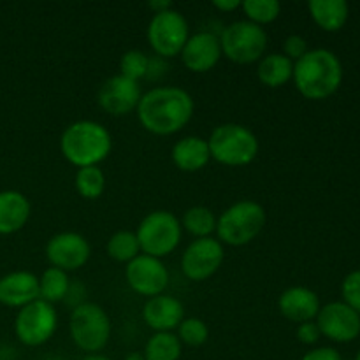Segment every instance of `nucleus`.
Returning a JSON list of instances; mask_svg holds the SVG:
<instances>
[{
  "mask_svg": "<svg viewBox=\"0 0 360 360\" xmlns=\"http://www.w3.org/2000/svg\"><path fill=\"white\" fill-rule=\"evenodd\" d=\"M297 340L301 341L302 345H315L319 343V340L322 338V334H320V329L319 326L315 323V320L313 322H304V323H299L297 327Z\"/></svg>",
  "mask_w": 360,
  "mask_h": 360,
  "instance_id": "34",
  "label": "nucleus"
},
{
  "mask_svg": "<svg viewBox=\"0 0 360 360\" xmlns=\"http://www.w3.org/2000/svg\"><path fill=\"white\" fill-rule=\"evenodd\" d=\"M185 319V306L172 295H155L143 308V320L155 333H172Z\"/></svg>",
  "mask_w": 360,
  "mask_h": 360,
  "instance_id": "17",
  "label": "nucleus"
},
{
  "mask_svg": "<svg viewBox=\"0 0 360 360\" xmlns=\"http://www.w3.org/2000/svg\"><path fill=\"white\" fill-rule=\"evenodd\" d=\"M315 323L320 334L334 343H352L360 336V315L343 301L322 306Z\"/></svg>",
  "mask_w": 360,
  "mask_h": 360,
  "instance_id": "12",
  "label": "nucleus"
},
{
  "mask_svg": "<svg viewBox=\"0 0 360 360\" xmlns=\"http://www.w3.org/2000/svg\"><path fill=\"white\" fill-rule=\"evenodd\" d=\"M39 299V278L30 271H14L0 278V304L21 309Z\"/></svg>",
  "mask_w": 360,
  "mask_h": 360,
  "instance_id": "19",
  "label": "nucleus"
},
{
  "mask_svg": "<svg viewBox=\"0 0 360 360\" xmlns=\"http://www.w3.org/2000/svg\"><path fill=\"white\" fill-rule=\"evenodd\" d=\"M181 62L190 72L204 74L214 69L221 58V46L213 32H197L190 35L185 48L179 53Z\"/></svg>",
  "mask_w": 360,
  "mask_h": 360,
  "instance_id": "16",
  "label": "nucleus"
},
{
  "mask_svg": "<svg viewBox=\"0 0 360 360\" xmlns=\"http://www.w3.org/2000/svg\"><path fill=\"white\" fill-rule=\"evenodd\" d=\"M308 11L316 27L323 32H340L350 16V6L345 0H311Z\"/></svg>",
  "mask_w": 360,
  "mask_h": 360,
  "instance_id": "22",
  "label": "nucleus"
},
{
  "mask_svg": "<svg viewBox=\"0 0 360 360\" xmlns=\"http://www.w3.org/2000/svg\"><path fill=\"white\" fill-rule=\"evenodd\" d=\"M266 210L255 200H239L217 218V236L221 245L245 246L264 231Z\"/></svg>",
  "mask_w": 360,
  "mask_h": 360,
  "instance_id": "4",
  "label": "nucleus"
},
{
  "mask_svg": "<svg viewBox=\"0 0 360 360\" xmlns=\"http://www.w3.org/2000/svg\"><path fill=\"white\" fill-rule=\"evenodd\" d=\"M125 360H146V359H144L143 352H130V354L125 357Z\"/></svg>",
  "mask_w": 360,
  "mask_h": 360,
  "instance_id": "38",
  "label": "nucleus"
},
{
  "mask_svg": "<svg viewBox=\"0 0 360 360\" xmlns=\"http://www.w3.org/2000/svg\"><path fill=\"white\" fill-rule=\"evenodd\" d=\"M30 200L18 190L0 192V236L21 231L30 218Z\"/></svg>",
  "mask_w": 360,
  "mask_h": 360,
  "instance_id": "20",
  "label": "nucleus"
},
{
  "mask_svg": "<svg viewBox=\"0 0 360 360\" xmlns=\"http://www.w3.org/2000/svg\"><path fill=\"white\" fill-rule=\"evenodd\" d=\"M207 148L213 160L227 167H243L252 164L259 155V139L255 134L239 123H224L211 132Z\"/></svg>",
  "mask_w": 360,
  "mask_h": 360,
  "instance_id": "5",
  "label": "nucleus"
},
{
  "mask_svg": "<svg viewBox=\"0 0 360 360\" xmlns=\"http://www.w3.org/2000/svg\"><path fill=\"white\" fill-rule=\"evenodd\" d=\"M183 354V345L172 333H155L144 347L146 360H179Z\"/></svg>",
  "mask_w": 360,
  "mask_h": 360,
  "instance_id": "25",
  "label": "nucleus"
},
{
  "mask_svg": "<svg viewBox=\"0 0 360 360\" xmlns=\"http://www.w3.org/2000/svg\"><path fill=\"white\" fill-rule=\"evenodd\" d=\"M193 98L178 86H157L141 97L137 118L155 136H172L188 125L193 116Z\"/></svg>",
  "mask_w": 360,
  "mask_h": 360,
  "instance_id": "1",
  "label": "nucleus"
},
{
  "mask_svg": "<svg viewBox=\"0 0 360 360\" xmlns=\"http://www.w3.org/2000/svg\"><path fill=\"white\" fill-rule=\"evenodd\" d=\"M69 330L74 345L86 355H95L105 348L111 338V320L105 309L95 302H83L72 309Z\"/></svg>",
  "mask_w": 360,
  "mask_h": 360,
  "instance_id": "6",
  "label": "nucleus"
},
{
  "mask_svg": "<svg viewBox=\"0 0 360 360\" xmlns=\"http://www.w3.org/2000/svg\"><path fill=\"white\" fill-rule=\"evenodd\" d=\"M213 6L217 7L218 11H221V13H232V11L241 7V2H239V0H214Z\"/></svg>",
  "mask_w": 360,
  "mask_h": 360,
  "instance_id": "36",
  "label": "nucleus"
},
{
  "mask_svg": "<svg viewBox=\"0 0 360 360\" xmlns=\"http://www.w3.org/2000/svg\"><path fill=\"white\" fill-rule=\"evenodd\" d=\"M320 297L308 287H290L278 299V309L287 320L294 323L313 322L319 315Z\"/></svg>",
  "mask_w": 360,
  "mask_h": 360,
  "instance_id": "18",
  "label": "nucleus"
},
{
  "mask_svg": "<svg viewBox=\"0 0 360 360\" xmlns=\"http://www.w3.org/2000/svg\"><path fill=\"white\" fill-rule=\"evenodd\" d=\"M141 97L143 94L137 81L116 74L102 83L97 101L98 105L111 116H127L136 111Z\"/></svg>",
  "mask_w": 360,
  "mask_h": 360,
  "instance_id": "15",
  "label": "nucleus"
},
{
  "mask_svg": "<svg viewBox=\"0 0 360 360\" xmlns=\"http://www.w3.org/2000/svg\"><path fill=\"white\" fill-rule=\"evenodd\" d=\"M74 186L76 192L79 193L83 199L95 200L102 197L105 190V176L98 165H91V167H81L77 169L76 178H74Z\"/></svg>",
  "mask_w": 360,
  "mask_h": 360,
  "instance_id": "28",
  "label": "nucleus"
},
{
  "mask_svg": "<svg viewBox=\"0 0 360 360\" xmlns=\"http://www.w3.org/2000/svg\"><path fill=\"white\" fill-rule=\"evenodd\" d=\"M354 360H360V350H359V354L355 355V359H354Z\"/></svg>",
  "mask_w": 360,
  "mask_h": 360,
  "instance_id": "40",
  "label": "nucleus"
},
{
  "mask_svg": "<svg viewBox=\"0 0 360 360\" xmlns=\"http://www.w3.org/2000/svg\"><path fill=\"white\" fill-rule=\"evenodd\" d=\"M90 243L77 232H60L55 234L46 245V259L51 267L65 273L77 271L90 259Z\"/></svg>",
  "mask_w": 360,
  "mask_h": 360,
  "instance_id": "14",
  "label": "nucleus"
},
{
  "mask_svg": "<svg viewBox=\"0 0 360 360\" xmlns=\"http://www.w3.org/2000/svg\"><path fill=\"white\" fill-rule=\"evenodd\" d=\"M69 273L56 269V267H48L39 278V299L49 302V304L63 301L69 294Z\"/></svg>",
  "mask_w": 360,
  "mask_h": 360,
  "instance_id": "24",
  "label": "nucleus"
},
{
  "mask_svg": "<svg viewBox=\"0 0 360 360\" xmlns=\"http://www.w3.org/2000/svg\"><path fill=\"white\" fill-rule=\"evenodd\" d=\"M301 360H343L340 352L333 347H319L302 355Z\"/></svg>",
  "mask_w": 360,
  "mask_h": 360,
  "instance_id": "35",
  "label": "nucleus"
},
{
  "mask_svg": "<svg viewBox=\"0 0 360 360\" xmlns=\"http://www.w3.org/2000/svg\"><path fill=\"white\" fill-rule=\"evenodd\" d=\"M341 297L345 304L360 315V269L348 273L341 281Z\"/></svg>",
  "mask_w": 360,
  "mask_h": 360,
  "instance_id": "32",
  "label": "nucleus"
},
{
  "mask_svg": "<svg viewBox=\"0 0 360 360\" xmlns=\"http://www.w3.org/2000/svg\"><path fill=\"white\" fill-rule=\"evenodd\" d=\"M181 229H185L195 239L211 238V234L217 231V217L210 207L193 206L183 214Z\"/></svg>",
  "mask_w": 360,
  "mask_h": 360,
  "instance_id": "26",
  "label": "nucleus"
},
{
  "mask_svg": "<svg viewBox=\"0 0 360 360\" xmlns=\"http://www.w3.org/2000/svg\"><path fill=\"white\" fill-rule=\"evenodd\" d=\"M241 9L245 13L246 21L264 28V25H269L278 20L281 13V4L276 0H245L241 2Z\"/></svg>",
  "mask_w": 360,
  "mask_h": 360,
  "instance_id": "29",
  "label": "nucleus"
},
{
  "mask_svg": "<svg viewBox=\"0 0 360 360\" xmlns=\"http://www.w3.org/2000/svg\"><path fill=\"white\" fill-rule=\"evenodd\" d=\"M178 340L181 341V345H186V347H202L204 343L210 338V329H207L206 322L200 319H183V322L178 326Z\"/></svg>",
  "mask_w": 360,
  "mask_h": 360,
  "instance_id": "31",
  "label": "nucleus"
},
{
  "mask_svg": "<svg viewBox=\"0 0 360 360\" xmlns=\"http://www.w3.org/2000/svg\"><path fill=\"white\" fill-rule=\"evenodd\" d=\"M105 252L116 262H132L137 255H141V246L137 241L136 232L132 231H118L109 238L105 245Z\"/></svg>",
  "mask_w": 360,
  "mask_h": 360,
  "instance_id": "27",
  "label": "nucleus"
},
{
  "mask_svg": "<svg viewBox=\"0 0 360 360\" xmlns=\"http://www.w3.org/2000/svg\"><path fill=\"white\" fill-rule=\"evenodd\" d=\"M294 76V62L283 53H271L262 56L257 67V77L267 88L285 86Z\"/></svg>",
  "mask_w": 360,
  "mask_h": 360,
  "instance_id": "23",
  "label": "nucleus"
},
{
  "mask_svg": "<svg viewBox=\"0 0 360 360\" xmlns=\"http://www.w3.org/2000/svg\"><path fill=\"white\" fill-rule=\"evenodd\" d=\"M136 236L141 253L162 259V257L171 255L178 248L183 236L181 221L171 211H151L141 220Z\"/></svg>",
  "mask_w": 360,
  "mask_h": 360,
  "instance_id": "7",
  "label": "nucleus"
},
{
  "mask_svg": "<svg viewBox=\"0 0 360 360\" xmlns=\"http://www.w3.org/2000/svg\"><path fill=\"white\" fill-rule=\"evenodd\" d=\"M172 164L183 172H197L211 160L207 141L199 136H188L179 139L171 150Z\"/></svg>",
  "mask_w": 360,
  "mask_h": 360,
  "instance_id": "21",
  "label": "nucleus"
},
{
  "mask_svg": "<svg viewBox=\"0 0 360 360\" xmlns=\"http://www.w3.org/2000/svg\"><path fill=\"white\" fill-rule=\"evenodd\" d=\"M150 67L151 60L148 58L146 53H143L141 49H130V51L123 53L120 58V76L139 83V79L148 76Z\"/></svg>",
  "mask_w": 360,
  "mask_h": 360,
  "instance_id": "30",
  "label": "nucleus"
},
{
  "mask_svg": "<svg viewBox=\"0 0 360 360\" xmlns=\"http://www.w3.org/2000/svg\"><path fill=\"white\" fill-rule=\"evenodd\" d=\"M125 278L129 287L144 297L162 295L169 285V271L160 259L150 255H137L127 264Z\"/></svg>",
  "mask_w": 360,
  "mask_h": 360,
  "instance_id": "13",
  "label": "nucleus"
},
{
  "mask_svg": "<svg viewBox=\"0 0 360 360\" xmlns=\"http://www.w3.org/2000/svg\"><path fill=\"white\" fill-rule=\"evenodd\" d=\"M225 250L218 239H193L181 255V271L190 281H204L221 267Z\"/></svg>",
  "mask_w": 360,
  "mask_h": 360,
  "instance_id": "11",
  "label": "nucleus"
},
{
  "mask_svg": "<svg viewBox=\"0 0 360 360\" xmlns=\"http://www.w3.org/2000/svg\"><path fill=\"white\" fill-rule=\"evenodd\" d=\"M148 7L153 11V14H157V13H164V11L167 9H172V4L169 2V0H153V2L148 4Z\"/></svg>",
  "mask_w": 360,
  "mask_h": 360,
  "instance_id": "37",
  "label": "nucleus"
},
{
  "mask_svg": "<svg viewBox=\"0 0 360 360\" xmlns=\"http://www.w3.org/2000/svg\"><path fill=\"white\" fill-rule=\"evenodd\" d=\"M148 44L162 58L179 56L188 41V21L179 11L172 9L153 14L146 30Z\"/></svg>",
  "mask_w": 360,
  "mask_h": 360,
  "instance_id": "9",
  "label": "nucleus"
},
{
  "mask_svg": "<svg viewBox=\"0 0 360 360\" xmlns=\"http://www.w3.org/2000/svg\"><path fill=\"white\" fill-rule=\"evenodd\" d=\"M111 150V134L94 120L70 123L60 137V151L63 158L77 169L98 165L109 157Z\"/></svg>",
  "mask_w": 360,
  "mask_h": 360,
  "instance_id": "3",
  "label": "nucleus"
},
{
  "mask_svg": "<svg viewBox=\"0 0 360 360\" xmlns=\"http://www.w3.org/2000/svg\"><path fill=\"white\" fill-rule=\"evenodd\" d=\"M221 55L239 65L259 62L267 49V34L262 27L250 21H234L220 34Z\"/></svg>",
  "mask_w": 360,
  "mask_h": 360,
  "instance_id": "8",
  "label": "nucleus"
},
{
  "mask_svg": "<svg viewBox=\"0 0 360 360\" xmlns=\"http://www.w3.org/2000/svg\"><path fill=\"white\" fill-rule=\"evenodd\" d=\"M58 315L55 306L37 299L23 306L14 319V334L25 347H41L56 333Z\"/></svg>",
  "mask_w": 360,
  "mask_h": 360,
  "instance_id": "10",
  "label": "nucleus"
},
{
  "mask_svg": "<svg viewBox=\"0 0 360 360\" xmlns=\"http://www.w3.org/2000/svg\"><path fill=\"white\" fill-rule=\"evenodd\" d=\"M308 51H309L308 41H306L302 35L294 34V35H288V37L285 39L283 55L287 56L288 60H292V62H297V60L302 58Z\"/></svg>",
  "mask_w": 360,
  "mask_h": 360,
  "instance_id": "33",
  "label": "nucleus"
},
{
  "mask_svg": "<svg viewBox=\"0 0 360 360\" xmlns=\"http://www.w3.org/2000/svg\"><path fill=\"white\" fill-rule=\"evenodd\" d=\"M81 360H111V359H108V357H104V355H98V354H95V355H86V357H83Z\"/></svg>",
  "mask_w": 360,
  "mask_h": 360,
  "instance_id": "39",
  "label": "nucleus"
},
{
  "mask_svg": "<svg viewBox=\"0 0 360 360\" xmlns=\"http://www.w3.org/2000/svg\"><path fill=\"white\" fill-rule=\"evenodd\" d=\"M292 81L299 94L308 101H326L340 90L343 65L330 49H309L302 58L294 62Z\"/></svg>",
  "mask_w": 360,
  "mask_h": 360,
  "instance_id": "2",
  "label": "nucleus"
}]
</instances>
